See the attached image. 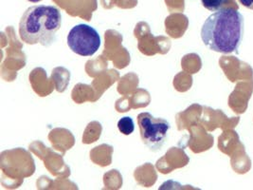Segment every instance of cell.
I'll return each mask as SVG.
<instances>
[{
    "label": "cell",
    "mask_w": 253,
    "mask_h": 190,
    "mask_svg": "<svg viewBox=\"0 0 253 190\" xmlns=\"http://www.w3.org/2000/svg\"><path fill=\"white\" fill-rule=\"evenodd\" d=\"M244 36V17L233 8L211 14L201 29V39L210 49L229 54L237 51Z\"/></svg>",
    "instance_id": "6da1fadb"
},
{
    "label": "cell",
    "mask_w": 253,
    "mask_h": 190,
    "mask_svg": "<svg viewBox=\"0 0 253 190\" xmlns=\"http://www.w3.org/2000/svg\"><path fill=\"white\" fill-rule=\"evenodd\" d=\"M62 26V14L56 7L36 5L24 12L19 22V36L26 44L48 47L56 41Z\"/></svg>",
    "instance_id": "7a4b0ae2"
},
{
    "label": "cell",
    "mask_w": 253,
    "mask_h": 190,
    "mask_svg": "<svg viewBox=\"0 0 253 190\" xmlns=\"http://www.w3.org/2000/svg\"><path fill=\"white\" fill-rule=\"evenodd\" d=\"M138 127L141 140L150 150L158 151L167 139L170 124L167 120L156 118L148 112H142L138 116Z\"/></svg>",
    "instance_id": "3957f363"
},
{
    "label": "cell",
    "mask_w": 253,
    "mask_h": 190,
    "mask_svg": "<svg viewBox=\"0 0 253 190\" xmlns=\"http://www.w3.org/2000/svg\"><path fill=\"white\" fill-rule=\"evenodd\" d=\"M69 48L81 56H92L101 47L99 33L87 24L74 26L68 35Z\"/></svg>",
    "instance_id": "277c9868"
},
{
    "label": "cell",
    "mask_w": 253,
    "mask_h": 190,
    "mask_svg": "<svg viewBox=\"0 0 253 190\" xmlns=\"http://www.w3.org/2000/svg\"><path fill=\"white\" fill-rule=\"evenodd\" d=\"M118 129L123 134L130 135L135 131V124L131 117L126 116L118 122Z\"/></svg>",
    "instance_id": "5b68a950"
},
{
    "label": "cell",
    "mask_w": 253,
    "mask_h": 190,
    "mask_svg": "<svg viewBox=\"0 0 253 190\" xmlns=\"http://www.w3.org/2000/svg\"><path fill=\"white\" fill-rule=\"evenodd\" d=\"M202 5L211 12H217L228 2V0H201Z\"/></svg>",
    "instance_id": "8992f818"
},
{
    "label": "cell",
    "mask_w": 253,
    "mask_h": 190,
    "mask_svg": "<svg viewBox=\"0 0 253 190\" xmlns=\"http://www.w3.org/2000/svg\"><path fill=\"white\" fill-rule=\"evenodd\" d=\"M244 7L253 10V0H237Z\"/></svg>",
    "instance_id": "52a82bcc"
},
{
    "label": "cell",
    "mask_w": 253,
    "mask_h": 190,
    "mask_svg": "<svg viewBox=\"0 0 253 190\" xmlns=\"http://www.w3.org/2000/svg\"><path fill=\"white\" fill-rule=\"evenodd\" d=\"M27 1L32 2V3H38V2H40V1H42V0H27Z\"/></svg>",
    "instance_id": "ba28073f"
}]
</instances>
